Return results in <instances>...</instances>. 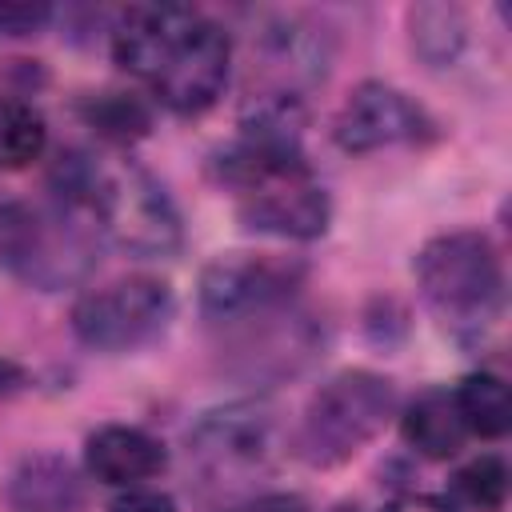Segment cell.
I'll return each instance as SVG.
<instances>
[{
  "mask_svg": "<svg viewBox=\"0 0 512 512\" xmlns=\"http://www.w3.org/2000/svg\"><path fill=\"white\" fill-rule=\"evenodd\" d=\"M24 384H28V372H24L16 360L0 356V400H4V396H12V392H20Z\"/></svg>",
  "mask_w": 512,
  "mask_h": 512,
  "instance_id": "23",
  "label": "cell"
},
{
  "mask_svg": "<svg viewBox=\"0 0 512 512\" xmlns=\"http://www.w3.org/2000/svg\"><path fill=\"white\" fill-rule=\"evenodd\" d=\"M304 264L276 252H224L200 272V308L208 320H252L288 304Z\"/></svg>",
  "mask_w": 512,
  "mask_h": 512,
  "instance_id": "8",
  "label": "cell"
},
{
  "mask_svg": "<svg viewBox=\"0 0 512 512\" xmlns=\"http://www.w3.org/2000/svg\"><path fill=\"white\" fill-rule=\"evenodd\" d=\"M48 148V124L28 100H0V172L36 164Z\"/></svg>",
  "mask_w": 512,
  "mask_h": 512,
  "instance_id": "17",
  "label": "cell"
},
{
  "mask_svg": "<svg viewBox=\"0 0 512 512\" xmlns=\"http://www.w3.org/2000/svg\"><path fill=\"white\" fill-rule=\"evenodd\" d=\"M236 512H312L300 496H292V492H268V496H256V500H248L244 508H236Z\"/></svg>",
  "mask_w": 512,
  "mask_h": 512,
  "instance_id": "21",
  "label": "cell"
},
{
  "mask_svg": "<svg viewBox=\"0 0 512 512\" xmlns=\"http://www.w3.org/2000/svg\"><path fill=\"white\" fill-rule=\"evenodd\" d=\"M52 196L84 212L96 236L112 240L128 256H172L184 240L168 188L124 156L64 152L52 168Z\"/></svg>",
  "mask_w": 512,
  "mask_h": 512,
  "instance_id": "2",
  "label": "cell"
},
{
  "mask_svg": "<svg viewBox=\"0 0 512 512\" xmlns=\"http://www.w3.org/2000/svg\"><path fill=\"white\" fill-rule=\"evenodd\" d=\"M108 512H176V500L160 488H128Z\"/></svg>",
  "mask_w": 512,
  "mask_h": 512,
  "instance_id": "20",
  "label": "cell"
},
{
  "mask_svg": "<svg viewBox=\"0 0 512 512\" xmlns=\"http://www.w3.org/2000/svg\"><path fill=\"white\" fill-rule=\"evenodd\" d=\"M284 448L276 412L264 400H236L212 408L188 432V452L208 484H244L264 476Z\"/></svg>",
  "mask_w": 512,
  "mask_h": 512,
  "instance_id": "6",
  "label": "cell"
},
{
  "mask_svg": "<svg viewBox=\"0 0 512 512\" xmlns=\"http://www.w3.org/2000/svg\"><path fill=\"white\" fill-rule=\"evenodd\" d=\"M428 132V116L424 108L384 84V80H364L360 88L348 92V100L340 104L336 120H332V136L344 152H380V148H396V144H412Z\"/></svg>",
  "mask_w": 512,
  "mask_h": 512,
  "instance_id": "10",
  "label": "cell"
},
{
  "mask_svg": "<svg viewBox=\"0 0 512 512\" xmlns=\"http://www.w3.org/2000/svg\"><path fill=\"white\" fill-rule=\"evenodd\" d=\"M48 8L40 4H0V32L4 36H28L48 24Z\"/></svg>",
  "mask_w": 512,
  "mask_h": 512,
  "instance_id": "19",
  "label": "cell"
},
{
  "mask_svg": "<svg viewBox=\"0 0 512 512\" xmlns=\"http://www.w3.org/2000/svg\"><path fill=\"white\" fill-rule=\"evenodd\" d=\"M84 468L108 488H140L168 468V448L136 424H104L84 440Z\"/></svg>",
  "mask_w": 512,
  "mask_h": 512,
  "instance_id": "11",
  "label": "cell"
},
{
  "mask_svg": "<svg viewBox=\"0 0 512 512\" xmlns=\"http://www.w3.org/2000/svg\"><path fill=\"white\" fill-rule=\"evenodd\" d=\"M8 500L16 512H76L84 504V484L68 460L36 452L12 472Z\"/></svg>",
  "mask_w": 512,
  "mask_h": 512,
  "instance_id": "12",
  "label": "cell"
},
{
  "mask_svg": "<svg viewBox=\"0 0 512 512\" xmlns=\"http://www.w3.org/2000/svg\"><path fill=\"white\" fill-rule=\"evenodd\" d=\"M396 412V388L392 380L368 372V368H348L324 380L296 428V452L312 468H336L352 460L368 440L384 432V424Z\"/></svg>",
  "mask_w": 512,
  "mask_h": 512,
  "instance_id": "5",
  "label": "cell"
},
{
  "mask_svg": "<svg viewBox=\"0 0 512 512\" xmlns=\"http://www.w3.org/2000/svg\"><path fill=\"white\" fill-rule=\"evenodd\" d=\"M116 64L168 112L196 116L224 96L232 72L228 32L188 4H132L112 24Z\"/></svg>",
  "mask_w": 512,
  "mask_h": 512,
  "instance_id": "1",
  "label": "cell"
},
{
  "mask_svg": "<svg viewBox=\"0 0 512 512\" xmlns=\"http://www.w3.org/2000/svg\"><path fill=\"white\" fill-rule=\"evenodd\" d=\"M416 288L428 312L456 336H480L504 308V268L480 228H452L416 252Z\"/></svg>",
  "mask_w": 512,
  "mask_h": 512,
  "instance_id": "3",
  "label": "cell"
},
{
  "mask_svg": "<svg viewBox=\"0 0 512 512\" xmlns=\"http://www.w3.org/2000/svg\"><path fill=\"white\" fill-rule=\"evenodd\" d=\"M80 120L108 144H132V140L148 136V128H152L148 104L128 92H100V96L80 100Z\"/></svg>",
  "mask_w": 512,
  "mask_h": 512,
  "instance_id": "16",
  "label": "cell"
},
{
  "mask_svg": "<svg viewBox=\"0 0 512 512\" xmlns=\"http://www.w3.org/2000/svg\"><path fill=\"white\" fill-rule=\"evenodd\" d=\"M460 420L468 428V436H484V440H500L512 424V400H508V384L496 372H472L460 380V388L452 392Z\"/></svg>",
  "mask_w": 512,
  "mask_h": 512,
  "instance_id": "14",
  "label": "cell"
},
{
  "mask_svg": "<svg viewBox=\"0 0 512 512\" xmlns=\"http://www.w3.org/2000/svg\"><path fill=\"white\" fill-rule=\"evenodd\" d=\"M400 432H404V440H408L420 456H428V460H448V456H456V452L464 448V440H468V428H464V420H460L456 396H452L448 388H428V392H420V396L404 408Z\"/></svg>",
  "mask_w": 512,
  "mask_h": 512,
  "instance_id": "13",
  "label": "cell"
},
{
  "mask_svg": "<svg viewBox=\"0 0 512 512\" xmlns=\"http://www.w3.org/2000/svg\"><path fill=\"white\" fill-rule=\"evenodd\" d=\"M236 196H240V224L260 236L316 240L328 232V220H332V200L316 184L308 164L264 176Z\"/></svg>",
  "mask_w": 512,
  "mask_h": 512,
  "instance_id": "9",
  "label": "cell"
},
{
  "mask_svg": "<svg viewBox=\"0 0 512 512\" xmlns=\"http://www.w3.org/2000/svg\"><path fill=\"white\" fill-rule=\"evenodd\" d=\"M96 228L64 200L0 204V264L40 292H60L96 268Z\"/></svg>",
  "mask_w": 512,
  "mask_h": 512,
  "instance_id": "4",
  "label": "cell"
},
{
  "mask_svg": "<svg viewBox=\"0 0 512 512\" xmlns=\"http://www.w3.org/2000/svg\"><path fill=\"white\" fill-rule=\"evenodd\" d=\"M384 512H456L448 500H440V496H420V492H408V496H400V500H392Z\"/></svg>",
  "mask_w": 512,
  "mask_h": 512,
  "instance_id": "22",
  "label": "cell"
},
{
  "mask_svg": "<svg viewBox=\"0 0 512 512\" xmlns=\"http://www.w3.org/2000/svg\"><path fill=\"white\" fill-rule=\"evenodd\" d=\"M452 492H456L464 504L480 508V512H500L504 500H508V464H504L500 456L484 452V456L468 460V464L452 476Z\"/></svg>",
  "mask_w": 512,
  "mask_h": 512,
  "instance_id": "18",
  "label": "cell"
},
{
  "mask_svg": "<svg viewBox=\"0 0 512 512\" xmlns=\"http://www.w3.org/2000/svg\"><path fill=\"white\" fill-rule=\"evenodd\" d=\"M172 320V288L160 276H120L72 304V332L92 352H136Z\"/></svg>",
  "mask_w": 512,
  "mask_h": 512,
  "instance_id": "7",
  "label": "cell"
},
{
  "mask_svg": "<svg viewBox=\"0 0 512 512\" xmlns=\"http://www.w3.org/2000/svg\"><path fill=\"white\" fill-rule=\"evenodd\" d=\"M412 28V48L428 68H444L460 56L464 48V12L452 4H420L408 12Z\"/></svg>",
  "mask_w": 512,
  "mask_h": 512,
  "instance_id": "15",
  "label": "cell"
}]
</instances>
